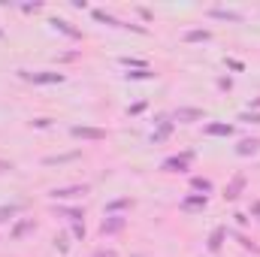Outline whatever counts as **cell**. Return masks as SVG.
<instances>
[{
  "mask_svg": "<svg viewBox=\"0 0 260 257\" xmlns=\"http://www.w3.org/2000/svg\"><path fill=\"white\" fill-rule=\"evenodd\" d=\"M91 15H94V21H100V24H109V27H121V30H133V33H139V36H145V33H148V27H142V24H133V21H121V18H115V15H109L106 9H91Z\"/></svg>",
  "mask_w": 260,
  "mask_h": 257,
  "instance_id": "cell-1",
  "label": "cell"
},
{
  "mask_svg": "<svg viewBox=\"0 0 260 257\" xmlns=\"http://www.w3.org/2000/svg\"><path fill=\"white\" fill-rule=\"evenodd\" d=\"M18 76L24 79V82H33V85H61V82H67V76L64 73H58V70H18Z\"/></svg>",
  "mask_w": 260,
  "mask_h": 257,
  "instance_id": "cell-2",
  "label": "cell"
},
{
  "mask_svg": "<svg viewBox=\"0 0 260 257\" xmlns=\"http://www.w3.org/2000/svg\"><path fill=\"white\" fill-rule=\"evenodd\" d=\"M194 151H182V155H170V158H164V164H161V170L164 173H188L191 170V164H194Z\"/></svg>",
  "mask_w": 260,
  "mask_h": 257,
  "instance_id": "cell-3",
  "label": "cell"
},
{
  "mask_svg": "<svg viewBox=\"0 0 260 257\" xmlns=\"http://www.w3.org/2000/svg\"><path fill=\"white\" fill-rule=\"evenodd\" d=\"M70 136H73V139H85V142H103V139H106V130L88 127V124H73V127H70Z\"/></svg>",
  "mask_w": 260,
  "mask_h": 257,
  "instance_id": "cell-4",
  "label": "cell"
},
{
  "mask_svg": "<svg viewBox=\"0 0 260 257\" xmlns=\"http://www.w3.org/2000/svg\"><path fill=\"white\" fill-rule=\"evenodd\" d=\"M91 188L88 185H61V188H51L48 197L51 200H73V197H85Z\"/></svg>",
  "mask_w": 260,
  "mask_h": 257,
  "instance_id": "cell-5",
  "label": "cell"
},
{
  "mask_svg": "<svg viewBox=\"0 0 260 257\" xmlns=\"http://www.w3.org/2000/svg\"><path fill=\"white\" fill-rule=\"evenodd\" d=\"M173 118H176V121H182V124L206 121V109H197V106H179V109L173 112Z\"/></svg>",
  "mask_w": 260,
  "mask_h": 257,
  "instance_id": "cell-6",
  "label": "cell"
},
{
  "mask_svg": "<svg viewBox=\"0 0 260 257\" xmlns=\"http://www.w3.org/2000/svg\"><path fill=\"white\" fill-rule=\"evenodd\" d=\"M154 124H158V130H154V133H151L148 139H151V145H161V142H164V139H170V133L176 130V121H170L167 115H161V118H158Z\"/></svg>",
  "mask_w": 260,
  "mask_h": 257,
  "instance_id": "cell-7",
  "label": "cell"
},
{
  "mask_svg": "<svg viewBox=\"0 0 260 257\" xmlns=\"http://www.w3.org/2000/svg\"><path fill=\"white\" fill-rule=\"evenodd\" d=\"M245 185H248V176H245V173H236V176L230 179V185L224 188V200H227V203L239 200V194L245 191Z\"/></svg>",
  "mask_w": 260,
  "mask_h": 257,
  "instance_id": "cell-8",
  "label": "cell"
},
{
  "mask_svg": "<svg viewBox=\"0 0 260 257\" xmlns=\"http://www.w3.org/2000/svg\"><path fill=\"white\" fill-rule=\"evenodd\" d=\"M124 224H127L124 215H106V218L100 221V233H103V236H115V233L124 230Z\"/></svg>",
  "mask_w": 260,
  "mask_h": 257,
  "instance_id": "cell-9",
  "label": "cell"
},
{
  "mask_svg": "<svg viewBox=\"0 0 260 257\" xmlns=\"http://www.w3.org/2000/svg\"><path fill=\"white\" fill-rule=\"evenodd\" d=\"M48 24H51V27H55V30H58V33H64V36H67V39H79V42H82V39H85V33H82V30H79V27H73V24H70V21H67V18H51V21H48Z\"/></svg>",
  "mask_w": 260,
  "mask_h": 257,
  "instance_id": "cell-10",
  "label": "cell"
},
{
  "mask_svg": "<svg viewBox=\"0 0 260 257\" xmlns=\"http://www.w3.org/2000/svg\"><path fill=\"white\" fill-rule=\"evenodd\" d=\"M79 158H82V151L73 148V151H67V155H48V158H42V167H64V164H73V161H79Z\"/></svg>",
  "mask_w": 260,
  "mask_h": 257,
  "instance_id": "cell-11",
  "label": "cell"
},
{
  "mask_svg": "<svg viewBox=\"0 0 260 257\" xmlns=\"http://www.w3.org/2000/svg\"><path fill=\"white\" fill-rule=\"evenodd\" d=\"M33 230H36V221H33V218H21V221H15V224H12L9 239H12V242H18L21 236H27V233H33Z\"/></svg>",
  "mask_w": 260,
  "mask_h": 257,
  "instance_id": "cell-12",
  "label": "cell"
},
{
  "mask_svg": "<svg viewBox=\"0 0 260 257\" xmlns=\"http://www.w3.org/2000/svg\"><path fill=\"white\" fill-rule=\"evenodd\" d=\"M209 206V197L206 194H188L185 200H182V209L185 212H203Z\"/></svg>",
  "mask_w": 260,
  "mask_h": 257,
  "instance_id": "cell-13",
  "label": "cell"
},
{
  "mask_svg": "<svg viewBox=\"0 0 260 257\" xmlns=\"http://www.w3.org/2000/svg\"><path fill=\"white\" fill-rule=\"evenodd\" d=\"M209 18H221V21H233V24H242V21H245V15H242V12L221 9V6H212V9H209Z\"/></svg>",
  "mask_w": 260,
  "mask_h": 257,
  "instance_id": "cell-14",
  "label": "cell"
},
{
  "mask_svg": "<svg viewBox=\"0 0 260 257\" xmlns=\"http://www.w3.org/2000/svg\"><path fill=\"white\" fill-rule=\"evenodd\" d=\"M203 133H206V136H233L236 127H233V124H224V121H212V124L203 127Z\"/></svg>",
  "mask_w": 260,
  "mask_h": 257,
  "instance_id": "cell-15",
  "label": "cell"
},
{
  "mask_svg": "<svg viewBox=\"0 0 260 257\" xmlns=\"http://www.w3.org/2000/svg\"><path fill=\"white\" fill-rule=\"evenodd\" d=\"M224 239H227V227H215V230L209 233V239H206V248H209L212 254H218L221 245H224Z\"/></svg>",
  "mask_w": 260,
  "mask_h": 257,
  "instance_id": "cell-16",
  "label": "cell"
},
{
  "mask_svg": "<svg viewBox=\"0 0 260 257\" xmlns=\"http://www.w3.org/2000/svg\"><path fill=\"white\" fill-rule=\"evenodd\" d=\"M257 151H260V139L257 136L239 139V145H236V155H239V158H251V155H257Z\"/></svg>",
  "mask_w": 260,
  "mask_h": 257,
  "instance_id": "cell-17",
  "label": "cell"
},
{
  "mask_svg": "<svg viewBox=\"0 0 260 257\" xmlns=\"http://www.w3.org/2000/svg\"><path fill=\"white\" fill-rule=\"evenodd\" d=\"M182 39H185V42H209V39H212V30H209V27H194V30H185Z\"/></svg>",
  "mask_w": 260,
  "mask_h": 257,
  "instance_id": "cell-18",
  "label": "cell"
},
{
  "mask_svg": "<svg viewBox=\"0 0 260 257\" xmlns=\"http://www.w3.org/2000/svg\"><path fill=\"white\" fill-rule=\"evenodd\" d=\"M58 215L61 218H67V221H85V209H79V206H58Z\"/></svg>",
  "mask_w": 260,
  "mask_h": 257,
  "instance_id": "cell-19",
  "label": "cell"
},
{
  "mask_svg": "<svg viewBox=\"0 0 260 257\" xmlns=\"http://www.w3.org/2000/svg\"><path fill=\"white\" fill-rule=\"evenodd\" d=\"M227 236H233V239H236L245 251H254V254H260V245H257V242H251L245 233H239V230H227Z\"/></svg>",
  "mask_w": 260,
  "mask_h": 257,
  "instance_id": "cell-20",
  "label": "cell"
},
{
  "mask_svg": "<svg viewBox=\"0 0 260 257\" xmlns=\"http://www.w3.org/2000/svg\"><path fill=\"white\" fill-rule=\"evenodd\" d=\"M18 212H24V203H9V206H0V224H3V221H12Z\"/></svg>",
  "mask_w": 260,
  "mask_h": 257,
  "instance_id": "cell-21",
  "label": "cell"
},
{
  "mask_svg": "<svg viewBox=\"0 0 260 257\" xmlns=\"http://www.w3.org/2000/svg\"><path fill=\"white\" fill-rule=\"evenodd\" d=\"M127 206H133V200H130V197L112 200V203H106V215H118V212H121V209H127Z\"/></svg>",
  "mask_w": 260,
  "mask_h": 257,
  "instance_id": "cell-22",
  "label": "cell"
},
{
  "mask_svg": "<svg viewBox=\"0 0 260 257\" xmlns=\"http://www.w3.org/2000/svg\"><path fill=\"white\" fill-rule=\"evenodd\" d=\"M191 188H194L197 194H212V182L203 179V176H194V179H191Z\"/></svg>",
  "mask_w": 260,
  "mask_h": 257,
  "instance_id": "cell-23",
  "label": "cell"
},
{
  "mask_svg": "<svg viewBox=\"0 0 260 257\" xmlns=\"http://www.w3.org/2000/svg\"><path fill=\"white\" fill-rule=\"evenodd\" d=\"M124 79H133V82H139V79H154V70H151V67H145V70H127Z\"/></svg>",
  "mask_w": 260,
  "mask_h": 257,
  "instance_id": "cell-24",
  "label": "cell"
},
{
  "mask_svg": "<svg viewBox=\"0 0 260 257\" xmlns=\"http://www.w3.org/2000/svg\"><path fill=\"white\" fill-rule=\"evenodd\" d=\"M55 248H58V254H67L70 251V236L67 233H58L55 236Z\"/></svg>",
  "mask_w": 260,
  "mask_h": 257,
  "instance_id": "cell-25",
  "label": "cell"
},
{
  "mask_svg": "<svg viewBox=\"0 0 260 257\" xmlns=\"http://www.w3.org/2000/svg\"><path fill=\"white\" fill-rule=\"evenodd\" d=\"M121 64H124L127 70H145V67H148L142 58H121Z\"/></svg>",
  "mask_w": 260,
  "mask_h": 257,
  "instance_id": "cell-26",
  "label": "cell"
},
{
  "mask_svg": "<svg viewBox=\"0 0 260 257\" xmlns=\"http://www.w3.org/2000/svg\"><path fill=\"white\" fill-rule=\"evenodd\" d=\"M239 121H245V124H260V112H239Z\"/></svg>",
  "mask_w": 260,
  "mask_h": 257,
  "instance_id": "cell-27",
  "label": "cell"
},
{
  "mask_svg": "<svg viewBox=\"0 0 260 257\" xmlns=\"http://www.w3.org/2000/svg\"><path fill=\"white\" fill-rule=\"evenodd\" d=\"M70 233H73V239H79V242H82V239H85V221H76Z\"/></svg>",
  "mask_w": 260,
  "mask_h": 257,
  "instance_id": "cell-28",
  "label": "cell"
},
{
  "mask_svg": "<svg viewBox=\"0 0 260 257\" xmlns=\"http://www.w3.org/2000/svg\"><path fill=\"white\" fill-rule=\"evenodd\" d=\"M30 127H36V130H45V127H51V118H33V121H30Z\"/></svg>",
  "mask_w": 260,
  "mask_h": 257,
  "instance_id": "cell-29",
  "label": "cell"
},
{
  "mask_svg": "<svg viewBox=\"0 0 260 257\" xmlns=\"http://www.w3.org/2000/svg\"><path fill=\"white\" fill-rule=\"evenodd\" d=\"M145 106H148V103H145V100H139V103H133V106L127 109V115H139V112H145Z\"/></svg>",
  "mask_w": 260,
  "mask_h": 257,
  "instance_id": "cell-30",
  "label": "cell"
},
{
  "mask_svg": "<svg viewBox=\"0 0 260 257\" xmlns=\"http://www.w3.org/2000/svg\"><path fill=\"white\" fill-rule=\"evenodd\" d=\"M227 67H230V70H236V73H242V70H245V64H242V61H236V58H227Z\"/></svg>",
  "mask_w": 260,
  "mask_h": 257,
  "instance_id": "cell-31",
  "label": "cell"
},
{
  "mask_svg": "<svg viewBox=\"0 0 260 257\" xmlns=\"http://www.w3.org/2000/svg\"><path fill=\"white\" fill-rule=\"evenodd\" d=\"M218 88H221V91H230V88H233V79H230V76H221V79H218Z\"/></svg>",
  "mask_w": 260,
  "mask_h": 257,
  "instance_id": "cell-32",
  "label": "cell"
},
{
  "mask_svg": "<svg viewBox=\"0 0 260 257\" xmlns=\"http://www.w3.org/2000/svg\"><path fill=\"white\" fill-rule=\"evenodd\" d=\"M12 170H15V164H12V161H3V158H0V176H3V173H12Z\"/></svg>",
  "mask_w": 260,
  "mask_h": 257,
  "instance_id": "cell-33",
  "label": "cell"
},
{
  "mask_svg": "<svg viewBox=\"0 0 260 257\" xmlns=\"http://www.w3.org/2000/svg\"><path fill=\"white\" fill-rule=\"evenodd\" d=\"M21 9H24V12H39V9H42V3H24Z\"/></svg>",
  "mask_w": 260,
  "mask_h": 257,
  "instance_id": "cell-34",
  "label": "cell"
},
{
  "mask_svg": "<svg viewBox=\"0 0 260 257\" xmlns=\"http://www.w3.org/2000/svg\"><path fill=\"white\" fill-rule=\"evenodd\" d=\"M248 212H251V218H260V200H251V209Z\"/></svg>",
  "mask_w": 260,
  "mask_h": 257,
  "instance_id": "cell-35",
  "label": "cell"
},
{
  "mask_svg": "<svg viewBox=\"0 0 260 257\" xmlns=\"http://www.w3.org/2000/svg\"><path fill=\"white\" fill-rule=\"evenodd\" d=\"M97 257H118L115 251H97Z\"/></svg>",
  "mask_w": 260,
  "mask_h": 257,
  "instance_id": "cell-36",
  "label": "cell"
},
{
  "mask_svg": "<svg viewBox=\"0 0 260 257\" xmlns=\"http://www.w3.org/2000/svg\"><path fill=\"white\" fill-rule=\"evenodd\" d=\"M251 106H254V109H260V97H254V100L248 103V109H251Z\"/></svg>",
  "mask_w": 260,
  "mask_h": 257,
  "instance_id": "cell-37",
  "label": "cell"
},
{
  "mask_svg": "<svg viewBox=\"0 0 260 257\" xmlns=\"http://www.w3.org/2000/svg\"><path fill=\"white\" fill-rule=\"evenodd\" d=\"M3 36H6V30H3V27H0V39H3Z\"/></svg>",
  "mask_w": 260,
  "mask_h": 257,
  "instance_id": "cell-38",
  "label": "cell"
},
{
  "mask_svg": "<svg viewBox=\"0 0 260 257\" xmlns=\"http://www.w3.org/2000/svg\"><path fill=\"white\" fill-rule=\"evenodd\" d=\"M130 257H139V254H130Z\"/></svg>",
  "mask_w": 260,
  "mask_h": 257,
  "instance_id": "cell-39",
  "label": "cell"
}]
</instances>
